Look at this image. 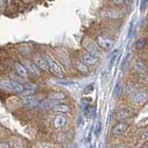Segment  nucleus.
<instances>
[{
	"mask_svg": "<svg viewBox=\"0 0 148 148\" xmlns=\"http://www.w3.org/2000/svg\"><path fill=\"white\" fill-rule=\"evenodd\" d=\"M44 58H45V61H46V64H47L48 71L51 73H52L53 75H55V76H57V77H63V75H64L63 69L58 65V63L56 61L55 58H53L48 54H46Z\"/></svg>",
	"mask_w": 148,
	"mask_h": 148,
	"instance_id": "f257e3e1",
	"label": "nucleus"
},
{
	"mask_svg": "<svg viewBox=\"0 0 148 148\" xmlns=\"http://www.w3.org/2000/svg\"><path fill=\"white\" fill-rule=\"evenodd\" d=\"M0 85L2 86L3 89L9 91V92H21L24 90L23 85L12 80H3L0 82Z\"/></svg>",
	"mask_w": 148,
	"mask_h": 148,
	"instance_id": "f03ea898",
	"label": "nucleus"
},
{
	"mask_svg": "<svg viewBox=\"0 0 148 148\" xmlns=\"http://www.w3.org/2000/svg\"><path fill=\"white\" fill-rule=\"evenodd\" d=\"M82 46L84 47V49L87 51V53H89L95 57L99 58L101 56V51L98 48V46L96 45L95 42H92L89 38H84L82 40Z\"/></svg>",
	"mask_w": 148,
	"mask_h": 148,
	"instance_id": "7ed1b4c3",
	"label": "nucleus"
},
{
	"mask_svg": "<svg viewBox=\"0 0 148 148\" xmlns=\"http://www.w3.org/2000/svg\"><path fill=\"white\" fill-rule=\"evenodd\" d=\"M96 43L102 49L110 50L114 45V41L106 35H99L96 38Z\"/></svg>",
	"mask_w": 148,
	"mask_h": 148,
	"instance_id": "20e7f679",
	"label": "nucleus"
},
{
	"mask_svg": "<svg viewBox=\"0 0 148 148\" xmlns=\"http://www.w3.org/2000/svg\"><path fill=\"white\" fill-rule=\"evenodd\" d=\"M21 64L23 65V67L26 69L28 73H30L34 76H40L41 75L40 69L37 67L34 62H32V61H30V60H27V59H23L21 61Z\"/></svg>",
	"mask_w": 148,
	"mask_h": 148,
	"instance_id": "39448f33",
	"label": "nucleus"
},
{
	"mask_svg": "<svg viewBox=\"0 0 148 148\" xmlns=\"http://www.w3.org/2000/svg\"><path fill=\"white\" fill-rule=\"evenodd\" d=\"M103 16L106 20L109 21H116L119 20V18H121V14L117 9L114 8H106L103 12Z\"/></svg>",
	"mask_w": 148,
	"mask_h": 148,
	"instance_id": "423d86ee",
	"label": "nucleus"
},
{
	"mask_svg": "<svg viewBox=\"0 0 148 148\" xmlns=\"http://www.w3.org/2000/svg\"><path fill=\"white\" fill-rule=\"evenodd\" d=\"M147 100V94L145 92H137L135 94H133L132 97V101L133 104H135L137 106H140L145 104Z\"/></svg>",
	"mask_w": 148,
	"mask_h": 148,
	"instance_id": "0eeeda50",
	"label": "nucleus"
},
{
	"mask_svg": "<svg viewBox=\"0 0 148 148\" xmlns=\"http://www.w3.org/2000/svg\"><path fill=\"white\" fill-rule=\"evenodd\" d=\"M13 69L17 75H18L21 78H28V76H29V73L27 72L26 69L23 67V65L21 63L15 62L13 64Z\"/></svg>",
	"mask_w": 148,
	"mask_h": 148,
	"instance_id": "6e6552de",
	"label": "nucleus"
},
{
	"mask_svg": "<svg viewBox=\"0 0 148 148\" xmlns=\"http://www.w3.org/2000/svg\"><path fill=\"white\" fill-rule=\"evenodd\" d=\"M82 62H83L85 65H95L97 62H98V58L95 57L89 53H85L82 55Z\"/></svg>",
	"mask_w": 148,
	"mask_h": 148,
	"instance_id": "1a4fd4ad",
	"label": "nucleus"
},
{
	"mask_svg": "<svg viewBox=\"0 0 148 148\" xmlns=\"http://www.w3.org/2000/svg\"><path fill=\"white\" fill-rule=\"evenodd\" d=\"M133 69L140 75H146L147 74V67L140 60H136L133 64Z\"/></svg>",
	"mask_w": 148,
	"mask_h": 148,
	"instance_id": "9d476101",
	"label": "nucleus"
},
{
	"mask_svg": "<svg viewBox=\"0 0 148 148\" xmlns=\"http://www.w3.org/2000/svg\"><path fill=\"white\" fill-rule=\"evenodd\" d=\"M34 63L40 69H42V71H47V69H47V64H46L45 58L41 57V56L36 55V56H34Z\"/></svg>",
	"mask_w": 148,
	"mask_h": 148,
	"instance_id": "9b49d317",
	"label": "nucleus"
},
{
	"mask_svg": "<svg viewBox=\"0 0 148 148\" xmlns=\"http://www.w3.org/2000/svg\"><path fill=\"white\" fill-rule=\"evenodd\" d=\"M22 102L25 106H29V108H35V106H39V102L36 98H34V96L28 95V96H24L22 98Z\"/></svg>",
	"mask_w": 148,
	"mask_h": 148,
	"instance_id": "f8f14e48",
	"label": "nucleus"
},
{
	"mask_svg": "<svg viewBox=\"0 0 148 148\" xmlns=\"http://www.w3.org/2000/svg\"><path fill=\"white\" fill-rule=\"evenodd\" d=\"M127 128H128V125L126 123H119V124H117L113 128L112 134H113V135H115V136L119 135V134L123 133L125 131H126Z\"/></svg>",
	"mask_w": 148,
	"mask_h": 148,
	"instance_id": "ddd939ff",
	"label": "nucleus"
},
{
	"mask_svg": "<svg viewBox=\"0 0 148 148\" xmlns=\"http://www.w3.org/2000/svg\"><path fill=\"white\" fill-rule=\"evenodd\" d=\"M132 115V109L125 108H122V109H120V110L119 111V112H118V115H117V118H118L119 119H125L130 118Z\"/></svg>",
	"mask_w": 148,
	"mask_h": 148,
	"instance_id": "4468645a",
	"label": "nucleus"
},
{
	"mask_svg": "<svg viewBox=\"0 0 148 148\" xmlns=\"http://www.w3.org/2000/svg\"><path fill=\"white\" fill-rule=\"evenodd\" d=\"M52 109L55 112H59V113H69L71 111V108L65 104H57Z\"/></svg>",
	"mask_w": 148,
	"mask_h": 148,
	"instance_id": "2eb2a0df",
	"label": "nucleus"
},
{
	"mask_svg": "<svg viewBox=\"0 0 148 148\" xmlns=\"http://www.w3.org/2000/svg\"><path fill=\"white\" fill-rule=\"evenodd\" d=\"M67 122V119L65 117L63 116H57V117L55 118V120H54V125L56 128H62L65 126V124Z\"/></svg>",
	"mask_w": 148,
	"mask_h": 148,
	"instance_id": "dca6fc26",
	"label": "nucleus"
},
{
	"mask_svg": "<svg viewBox=\"0 0 148 148\" xmlns=\"http://www.w3.org/2000/svg\"><path fill=\"white\" fill-rule=\"evenodd\" d=\"M57 104H58V101H55V100H52L49 98L48 100H45L42 102L41 106L45 109H51V108H53Z\"/></svg>",
	"mask_w": 148,
	"mask_h": 148,
	"instance_id": "f3484780",
	"label": "nucleus"
},
{
	"mask_svg": "<svg viewBox=\"0 0 148 148\" xmlns=\"http://www.w3.org/2000/svg\"><path fill=\"white\" fill-rule=\"evenodd\" d=\"M49 98L55 101H60L66 98V95L61 92H50Z\"/></svg>",
	"mask_w": 148,
	"mask_h": 148,
	"instance_id": "a211bd4d",
	"label": "nucleus"
},
{
	"mask_svg": "<svg viewBox=\"0 0 148 148\" xmlns=\"http://www.w3.org/2000/svg\"><path fill=\"white\" fill-rule=\"evenodd\" d=\"M121 94H122V85L120 81H119L114 89V97L115 98H119V97H120V95H121Z\"/></svg>",
	"mask_w": 148,
	"mask_h": 148,
	"instance_id": "6ab92c4d",
	"label": "nucleus"
},
{
	"mask_svg": "<svg viewBox=\"0 0 148 148\" xmlns=\"http://www.w3.org/2000/svg\"><path fill=\"white\" fill-rule=\"evenodd\" d=\"M75 66H76V69L80 72H82V73H87L88 72V67H87V65H85L83 62L78 61V62H76Z\"/></svg>",
	"mask_w": 148,
	"mask_h": 148,
	"instance_id": "aec40b11",
	"label": "nucleus"
},
{
	"mask_svg": "<svg viewBox=\"0 0 148 148\" xmlns=\"http://www.w3.org/2000/svg\"><path fill=\"white\" fill-rule=\"evenodd\" d=\"M146 38H140L139 40L136 41L135 43V47L138 50H142L145 46L146 45Z\"/></svg>",
	"mask_w": 148,
	"mask_h": 148,
	"instance_id": "412c9836",
	"label": "nucleus"
},
{
	"mask_svg": "<svg viewBox=\"0 0 148 148\" xmlns=\"http://www.w3.org/2000/svg\"><path fill=\"white\" fill-rule=\"evenodd\" d=\"M131 57H132V54H128V55H126V57L124 58V59H123V61H122V63H121V69L123 71V69L126 68L127 66H128V64H129V62H130V59H131Z\"/></svg>",
	"mask_w": 148,
	"mask_h": 148,
	"instance_id": "4be33fe9",
	"label": "nucleus"
},
{
	"mask_svg": "<svg viewBox=\"0 0 148 148\" xmlns=\"http://www.w3.org/2000/svg\"><path fill=\"white\" fill-rule=\"evenodd\" d=\"M82 108L83 110H85L88 106H91V99H88V98H83L82 100Z\"/></svg>",
	"mask_w": 148,
	"mask_h": 148,
	"instance_id": "5701e85b",
	"label": "nucleus"
},
{
	"mask_svg": "<svg viewBox=\"0 0 148 148\" xmlns=\"http://www.w3.org/2000/svg\"><path fill=\"white\" fill-rule=\"evenodd\" d=\"M24 87L26 88L27 90H30V91H34L36 89V85L34 84V83H26V84L24 85Z\"/></svg>",
	"mask_w": 148,
	"mask_h": 148,
	"instance_id": "b1692460",
	"label": "nucleus"
},
{
	"mask_svg": "<svg viewBox=\"0 0 148 148\" xmlns=\"http://www.w3.org/2000/svg\"><path fill=\"white\" fill-rule=\"evenodd\" d=\"M94 90V84H91V85H88L85 87V89L84 91H83V92H84L85 95H88V94H90V92Z\"/></svg>",
	"mask_w": 148,
	"mask_h": 148,
	"instance_id": "393cba45",
	"label": "nucleus"
},
{
	"mask_svg": "<svg viewBox=\"0 0 148 148\" xmlns=\"http://www.w3.org/2000/svg\"><path fill=\"white\" fill-rule=\"evenodd\" d=\"M100 132H101V122L98 121V122L96 123V127H95V135L98 136L99 134H100Z\"/></svg>",
	"mask_w": 148,
	"mask_h": 148,
	"instance_id": "a878e982",
	"label": "nucleus"
},
{
	"mask_svg": "<svg viewBox=\"0 0 148 148\" xmlns=\"http://www.w3.org/2000/svg\"><path fill=\"white\" fill-rule=\"evenodd\" d=\"M112 2L116 6H121L127 2V0H112Z\"/></svg>",
	"mask_w": 148,
	"mask_h": 148,
	"instance_id": "bb28decb",
	"label": "nucleus"
},
{
	"mask_svg": "<svg viewBox=\"0 0 148 148\" xmlns=\"http://www.w3.org/2000/svg\"><path fill=\"white\" fill-rule=\"evenodd\" d=\"M117 54H118L117 50L114 51V52L112 53V56H111V58H110V66H113L114 61H115V59H116V57H117Z\"/></svg>",
	"mask_w": 148,
	"mask_h": 148,
	"instance_id": "cd10ccee",
	"label": "nucleus"
},
{
	"mask_svg": "<svg viewBox=\"0 0 148 148\" xmlns=\"http://www.w3.org/2000/svg\"><path fill=\"white\" fill-rule=\"evenodd\" d=\"M146 7H147V0H142V1H141V7H140L141 11L145 10V9L146 8Z\"/></svg>",
	"mask_w": 148,
	"mask_h": 148,
	"instance_id": "c85d7f7f",
	"label": "nucleus"
},
{
	"mask_svg": "<svg viewBox=\"0 0 148 148\" xmlns=\"http://www.w3.org/2000/svg\"><path fill=\"white\" fill-rule=\"evenodd\" d=\"M0 148H9V146L8 145H6V143H3V145H0Z\"/></svg>",
	"mask_w": 148,
	"mask_h": 148,
	"instance_id": "c756f323",
	"label": "nucleus"
},
{
	"mask_svg": "<svg viewBox=\"0 0 148 148\" xmlns=\"http://www.w3.org/2000/svg\"><path fill=\"white\" fill-rule=\"evenodd\" d=\"M124 145H118V146H116L115 148H123Z\"/></svg>",
	"mask_w": 148,
	"mask_h": 148,
	"instance_id": "7c9ffc66",
	"label": "nucleus"
},
{
	"mask_svg": "<svg viewBox=\"0 0 148 148\" xmlns=\"http://www.w3.org/2000/svg\"><path fill=\"white\" fill-rule=\"evenodd\" d=\"M44 148H49V147H48V146H45Z\"/></svg>",
	"mask_w": 148,
	"mask_h": 148,
	"instance_id": "2f4dec72",
	"label": "nucleus"
}]
</instances>
